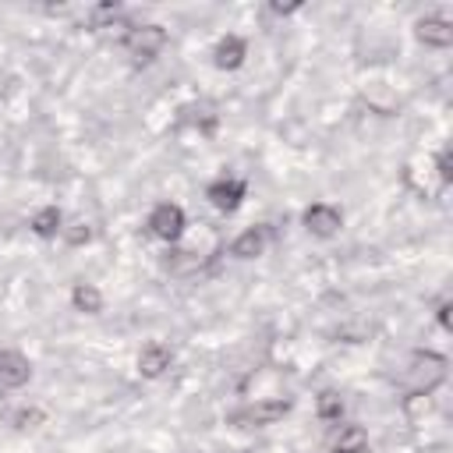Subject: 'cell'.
Listing matches in <instances>:
<instances>
[{
    "mask_svg": "<svg viewBox=\"0 0 453 453\" xmlns=\"http://www.w3.org/2000/svg\"><path fill=\"white\" fill-rule=\"evenodd\" d=\"M446 372H449V361L442 354H435V350L414 354V361L407 368V396H432L446 382Z\"/></svg>",
    "mask_w": 453,
    "mask_h": 453,
    "instance_id": "1",
    "label": "cell"
},
{
    "mask_svg": "<svg viewBox=\"0 0 453 453\" xmlns=\"http://www.w3.org/2000/svg\"><path fill=\"white\" fill-rule=\"evenodd\" d=\"M124 46H127V53L134 60H156L163 53V46H166V28L152 25V21L149 25H134V28H127Z\"/></svg>",
    "mask_w": 453,
    "mask_h": 453,
    "instance_id": "2",
    "label": "cell"
},
{
    "mask_svg": "<svg viewBox=\"0 0 453 453\" xmlns=\"http://www.w3.org/2000/svg\"><path fill=\"white\" fill-rule=\"evenodd\" d=\"M244 195H248V184H244V177H234V173H223V177H216V180L205 188L209 205L219 209V212H234V209L244 202Z\"/></svg>",
    "mask_w": 453,
    "mask_h": 453,
    "instance_id": "3",
    "label": "cell"
},
{
    "mask_svg": "<svg viewBox=\"0 0 453 453\" xmlns=\"http://www.w3.org/2000/svg\"><path fill=\"white\" fill-rule=\"evenodd\" d=\"M184 226H188L184 209H180V205H173V202H159V205L149 212V230H152L159 241H166V244L180 241Z\"/></svg>",
    "mask_w": 453,
    "mask_h": 453,
    "instance_id": "4",
    "label": "cell"
},
{
    "mask_svg": "<svg viewBox=\"0 0 453 453\" xmlns=\"http://www.w3.org/2000/svg\"><path fill=\"white\" fill-rule=\"evenodd\" d=\"M287 414H290V400L273 396V400H255V403H248L244 411L230 414V421H234V425H255V428H262V425H276V421L287 418Z\"/></svg>",
    "mask_w": 453,
    "mask_h": 453,
    "instance_id": "5",
    "label": "cell"
},
{
    "mask_svg": "<svg viewBox=\"0 0 453 453\" xmlns=\"http://www.w3.org/2000/svg\"><path fill=\"white\" fill-rule=\"evenodd\" d=\"M301 223H304V230L315 234V237H333V234H340V226H343V212H340L336 205H329V202H311V205L304 209Z\"/></svg>",
    "mask_w": 453,
    "mask_h": 453,
    "instance_id": "6",
    "label": "cell"
},
{
    "mask_svg": "<svg viewBox=\"0 0 453 453\" xmlns=\"http://www.w3.org/2000/svg\"><path fill=\"white\" fill-rule=\"evenodd\" d=\"M32 379V365L21 350H0V389H18Z\"/></svg>",
    "mask_w": 453,
    "mask_h": 453,
    "instance_id": "7",
    "label": "cell"
},
{
    "mask_svg": "<svg viewBox=\"0 0 453 453\" xmlns=\"http://www.w3.org/2000/svg\"><path fill=\"white\" fill-rule=\"evenodd\" d=\"M414 35H418L425 46L446 50V46L453 42V25H449L446 18H439V14H425V18H418V25H414Z\"/></svg>",
    "mask_w": 453,
    "mask_h": 453,
    "instance_id": "8",
    "label": "cell"
},
{
    "mask_svg": "<svg viewBox=\"0 0 453 453\" xmlns=\"http://www.w3.org/2000/svg\"><path fill=\"white\" fill-rule=\"evenodd\" d=\"M265 244H269V226L258 223V226L241 230V234L230 241V255H234V258H258V255L265 251Z\"/></svg>",
    "mask_w": 453,
    "mask_h": 453,
    "instance_id": "9",
    "label": "cell"
},
{
    "mask_svg": "<svg viewBox=\"0 0 453 453\" xmlns=\"http://www.w3.org/2000/svg\"><path fill=\"white\" fill-rule=\"evenodd\" d=\"M170 365H173V354H170V347H163V343H149V347H142V354H138V375H142V379H159V375H166Z\"/></svg>",
    "mask_w": 453,
    "mask_h": 453,
    "instance_id": "10",
    "label": "cell"
},
{
    "mask_svg": "<svg viewBox=\"0 0 453 453\" xmlns=\"http://www.w3.org/2000/svg\"><path fill=\"white\" fill-rule=\"evenodd\" d=\"M244 57H248V46H244V39L241 35H223L219 42H216V50H212V60H216V67L219 71H237L241 64H244Z\"/></svg>",
    "mask_w": 453,
    "mask_h": 453,
    "instance_id": "11",
    "label": "cell"
},
{
    "mask_svg": "<svg viewBox=\"0 0 453 453\" xmlns=\"http://www.w3.org/2000/svg\"><path fill=\"white\" fill-rule=\"evenodd\" d=\"M71 304L81 315H99L103 311V290L96 283H74L71 287Z\"/></svg>",
    "mask_w": 453,
    "mask_h": 453,
    "instance_id": "12",
    "label": "cell"
},
{
    "mask_svg": "<svg viewBox=\"0 0 453 453\" xmlns=\"http://www.w3.org/2000/svg\"><path fill=\"white\" fill-rule=\"evenodd\" d=\"M32 234L35 237H57L60 230H64V212L57 209V205H42L35 216H32Z\"/></svg>",
    "mask_w": 453,
    "mask_h": 453,
    "instance_id": "13",
    "label": "cell"
},
{
    "mask_svg": "<svg viewBox=\"0 0 453 453\" xmlns=\"http://www.w3.org/2000/svg\"><path fill=\"white\" fill-rule=\"evenodd\" d=\"M365 449H368V432H365L361 425H347V428H340L333 453H365Z\"/></svg>",
    "mask_w": 453,
    "mask_h": 453,
    "instance_id": "14",
    "label": "cell"
},
{
    "mask_svg": "<svg viewBox=\"0 0 453 453\" xmlns=\"http://www.w3.org/2000/svg\"><path fill=\"white\" fill-rule=\"evenodd\" d=\"M315 411H319V418H322V421H340V414H343V400H340V393H333V389L319 393Z\"/></svg>",
    "mask_w": 453,
    "mask_h": 453,
    "instance_id": "15",
    "label": "cell"
},
{
    "mask_svg": "<svg viewBox=\"0 0 453 453\" xmlns=\"http://www.w3.org/2000/svg\"><path fill=\"white\" fill-rule=\"evenodd\" d=\"M60 234H64V241H67V244H74V248H78V244H85V241H92V226H88L85 219H74V223H67Z\"/></svg>",
    "mask_w": 453,
    "mask_h": 453,
    "instance_id": "16",
    "label": "cell"
},
{
    "mask_svg": "<svg viewBox=\"0 0 453 453\" xmlns=\"http://www.w3.org/2000/svg\"><path fill=\"white\" fill-rule=\"evenodd\" d=\"M120 14V4L113 0V4H99V7H92V14H88V21L96 25V28H106V25H113V18Z\"/></svg>",
    "mask_w": 453,
    "mask_h": 453,
    "instance_id": "17",
    "label": "cell"
},
{
    "mask_svg": "<svg viewBox=\"0 0 453 453\" xmlns=\"http://www.w3.org/2000/svg\"><path fill=\"white\" fill-rule=\"evenodd\" d=\"M14 428H35V425H42L46 421V414L39 411V407H21V411H14Z\"/></svg>",
    "mask_w": 453,
    "mask_h": 453,
    "instance_id": "18",
    "label": "cell"
},
{
    "mask_svg": "<svg viewBox=\"0 0 453 453\" xmlns=\"http://www.w3.org/2000/svg\"><path fill=\"white\" fill-rule=\"evenodd\" d=\"M435 170H439V180H442V184L453 180V152H449V149H442V152L435 156Z\"/></svg>",
    "mask_w": 453,
    "mask_h": 453,
    "instance_id": "19",
    "label": "cell"
},
{
    "mask_svg": "<svg viewBox=\"0 0 453 453\" xmlns=\"http://www.w3.org/2000/svg\"><path fill=\"white\" fill-rule=\"evenodd\" d=\"M439 326H442V329H449V301H442V304H439Z\"/></svg>",
    "mask_w": 453,
    "mask_h": 453,
    "instance_id": "20",
    "label": "cell"
},
{
    "mask_svg": "<svg viewBox=\"0 0 453 453\" xmlns=\"http://www.w3.org/2000/svg\"><path fill=\"white\" fill-rule=\"evenodd\" d=\"M297 4H273V14H294Z\"/></svg>",
    "mask_w": 453,
    "mask_h": 453,
    "instance_id": "21",
    "label": "cell"
}]
</instances>
